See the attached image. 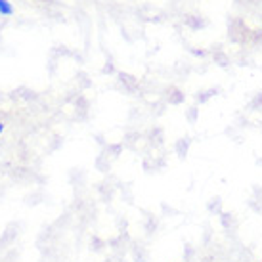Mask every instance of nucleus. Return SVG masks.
<instances>
[{
  "instance_id": "f257e3e1",
  "label": "nucleus",
  "mask_w": 262,
  "mask_h": 262,
  "mask_svg": "<svg viewBox=\"0 0 262 262\" xmlns=\"http://www.w3.org/2000/svg\"><path fill=\"white\" fill-rule=\"evenodd\" d=\"M12 14H14L12 2H10V0H0V15L8 17V15H12Z\"/></svg>"
},
{
  "instance_id": "f03ea898",
  "label": "nucleus",
  "mask_w": 262,
  "mask_h": 262,
  "mask_svg": "<svg viewBox=\"0 0 262 262\" xmlns=\"http://www.w3.org/2000/svg\"><path fill=\"white\" fill-rule=\"evenodd\" d=\"M4 132V123H0V134Z\"/></svg>"
}]
</instances>
